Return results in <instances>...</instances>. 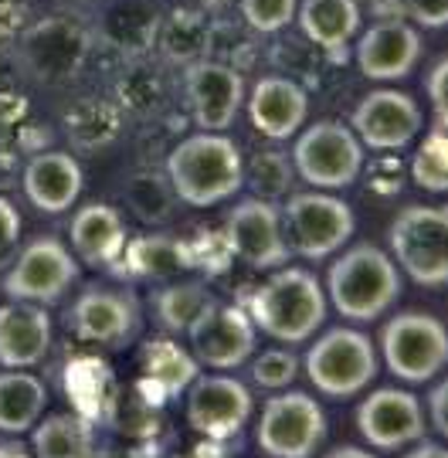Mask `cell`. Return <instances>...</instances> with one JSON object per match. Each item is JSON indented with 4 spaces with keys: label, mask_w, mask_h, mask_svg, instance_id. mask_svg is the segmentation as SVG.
Here are the masks:
<instances>
[{
    "label": "cell",
    "mask_w": 448,
    "mask_h": 458,
    "mask_svg": "<svg viewBox=\"0 0 448 458\" xmlns=\"http://www.w3.org/2000/svg\"><path fill=\"white\" fill-rule=\"evenodd\" d=\"M401 295V268L374 242L347 248L326 276V299L340 316L353 323L381 319Z\"/></svg>",
    "instance_id": "cell-3"
},
{
    "label": "cell",
    "mask_w": 448,
    "mask_h": 458,
    "mask_svg": "<svg viewBox=\"0 0 448 458\" xmlns=\"http://www.w3.org/2000/svg\"><path fill=\"white\" fill-rule=\"evenodd\" d=\"M296 21L302 34L326 51L343 48L360 31V7L357 0H302L296 7Z\"/></svg>",
    "instance_id": "cell-26"
},
{
    "label": "cell",
    "mask_w": 448,
    "mask_h": 458,
    "mask_svg": "<svg viewBox=\"0 0 448 458\" xmlns=\"http://www.w3.org/2000/svg\"><path fill=\"white\" fill-rule=\"evenodd\" d=\"M51 316L38 302H7L0 306V367L28 370L48 357Z\"/></svg>",
    "instance_id": "cell-21"
},
{
    "label": "cell",
    "mask_w": 448,
    "mask_h": 458,
    "mask_svg": "<svg viewBox=\"0 0 448 458\" xmlns=\"http://www.w3.org/2000/svg\"><path fill=\"white\" fill-rule=\"evenodd\" d=\"M411 458H418V455H435V458H445V448L442 445H411V452H408Z\"/></svg>",
    "instance_id": "cell-43"
},
{
    "label": "cell",
    "mask_w": 448,
    "mask_h": 458,
    "mask_svg": "<svg viewBox=\"0 0 448 458\" xmlns=\"http://www.w3.org/2000/svg\"><path fill=\"white\" fill-rule=\"evenodd\" d=\"M445 404H448V384H445V380H438V384L432 387V394H428V414H432V425H435V431H438L442 438L448 435Z\"/></svg>",
    "instance_id": "cell-42"
},
{
    "label": "cell",
    "mask_w": 448,
    "mask_h": 458,
    "mask_svg": "<svg viewBox=\"0 0 448 458\" xmlns=\"http://www.w3.org/2000/svg\"><path fill=\"white\" fill-rule=\"evenodd\" d=\"M17 245H21V214L7 197H0V272L11 265Z\"/></svg>",
    "instance_id": "cell-38"
},
{
    "label": "cell",
    "mask_w": 448,
    "mask_h": 458,
    "mask_svg": "<svg viewBox=\"0 0 448 458\" xmlns=\"http://www.w3.org/2000/svg\"><path fill=\"white\" fill-rule=\"evenodd\" d=\"M357 435L370 452H398L404 445L425 438V411L411 391L404 387H377L357 404L353 414Z\"/></svg>",
    "instance_id": "cell-14"
},
{
    "label": "cell",
    "mask_w": 448,
    "mask_h": 458,
    "mask_svg": "<svg viewBox=\"0 0 448 458\" xmlns=\"http://www.w3.org/2000/svg\"><path fill=\"white\" fill-rule=\"evenodd\" d=\"M31 452L41 458L96 455V425L82 414H51L31 431Z\"/></svg>",
    "instance_id": "cell-28"
},
{
    "label": "cell",
    "mask_w": 448,
    "mask_h": 458,
    "mask_svg": "<svg viewBox=\"0 0 448 458\" xmlns=\"http://www.w3.org/2000/svg\"><path fill=\"white\" fill-rule=\"evenodd\" d=\"M241 17L251 31L258 34H275L285 31L296 21L299 0H238Z\"/></svg>",
    "instance_id": "cell-35"
},
{
    "label": "cell",
    "mask_w": 448,
    "mask_h": 458,
    "mask_svg": "<svg viewBox=\"0 0 448 458\" xmlns=\"http://www.w3.org/2000/svg\"><path fill=\"white\" fill-rule=\"evenodd\" d=\"M48 404L45 384L28 370H4L0 374V435H24L38 425Z\"/></svg>",
    "instance_id": "cell-27"
},
{
    "label": "cell",
    "mask_w": 448,
    "mask_h": 458,
    "mask_svg": "<svg viewBox=\"0 0 448 458\" xmlns=\"http://www.w3.org/2000/svg\"><path fill=\"white\" fill-rule=\"evenodd\" d=\"M224 245L238 262L258 272L285 265L289 245L283 231V211L268 197H245L224 217Z\"/></svg>",
    "instance_id": "cell-12"
},
{
    "label": "cell",
    "mask_w": 448,
    "mask_h": 458,
    "mask_svg": "<svg viewBox=\"0 0 448 458\" xmlns=\"http://www.w3.org/2000/svg\"><path fill=\"white\" fill-rule=\"evenodd\" d=\"M170 197H173L170 183L156 174H136L133 181L126 183V200L136 217H143L147 225H160L170 214Z\"/></svg>",
    "instance_id": "cell-34"
},
{
    "label": "cell",
    "mask_w": 448,
    "mask_h": 458,
    "mask_svg": "<svg viewBox=\"0 0 448 458\" xmlns=\"http://www.w3.org/2000/svg\"><path fill=\"white\" fill-rule=\"evenodd\" d=\"M445 82H448V58L438 55V62H435L432 72H428V98H432V106H435V126H442V130H445V123H448Z\"/></svg>",
    "instance_id": "cell-39"
},
{
    "label": "cell",
    "mask_w": 448,
    "mask_h": 458,
    "mask_svg": "<svg viewBox=\"0 0 448 458\" xmlns=\"http://www.w3.org/2000/svg\"><path fill=\"white\" fill-rule=\"evenodd\" d=\"M75 278H79V262L72 259V251L58 238L45 234L14 251L0 278V293L14 302L51 306L72 289Z\"/></svg>",
    "instance_id": "cell-9"
},
{
    "label": "cell",
    "mask_w": 448,
    "mask_h": 458,
    "mask_svg": "<svg viewBox=\"0 0 448 458\" xmlns=\"http://www.w3.org/2000/svg\"><path fill=\"white\" fill-rule=\"evenodd\" d=\"M21 187H24V197L31 200L38 211L62 214L79 200L85 187V174L72 153L48 149V153H38V157L28 160Z\"/></svg>",
    "instance_id": "cell-22"
},
{
    "label": "cell",
    "mask_w": 448,
    "mask_h": 458,
    "mask_svg": "<svg viewBox=\"0 0 448 458\" xmlns=\"http://www.w3.org/2000/svg\"><path fill=\"white\" fill-rule=\"evenodd\" d=\"M0 455L24 458V455H31V445H21V442H0Z\"/></svg>",
    "instance_id": "cell-44"
},
{
    "label": "cell",
    "mask_w": 448,
    "mask_h": 458,
    "mask_svg": "<svg viewBox=\"0 0 448 458\" xmlns=\"http://www.w3.org/2000/svg\"><path fill=\"white\" fill-rule=\"evenodd\" d=\"M330 455H367V448H360V445H340V448H330Z\"/></svg>",
    "instance_id": "cell-45"
},
{
    "label": "cell",
    "mask_w": 448,
    "mask_h": 458,
    "mask_svg": "<svg viewBox=\"0 0 448 458\" xmlns=\"http://www.w3.org/2000/svg\"><path fill=\"white\" fill-rule=\"evenodd\" d=\"M68 132L75 136V143L82 147H102V143H113V136L119 132V115L116 106L106 102V98H89L79 102L72 113H68Z\"/></svg>",
    "instance_id": "cell-32"
},
{
    "label": "cell",
    "mask_w": 448,
    "mask_h": 458,
    "mask_svg": "<svg viewBox=\"0 0 448 458\" xmlns=\"http://www.w3.org/2000/svg\"><path fill=\"white\" fill-rule=\"evenodd\" d=\"M160 45L173 62H194L207 48V28L198 14L177 11L160 24Z\"/></svg>",
    "instance_id": "cell-33"
},
{
    "label": "cell",
    "mask_w": 448,
    "mask_h": 458,
    "mask_svg": "<svg viewBox=\"0 0 448 458\" xmlns=\"http://www.w3.org/2000/svg\"><path fill=\"white\" fill-rule=\"evenodd\" d=\"M89 51V34L72 17H45L24 34V58L41 79H68L75 75Z\"/></svg>",
    "instance_id": "cell-18"
},
{
    "label": "cell",
    "mask_w": 448,
    "mask_h": 458,
    "mask_svg": "<svg viewBox=\"0 0 448 458\" xmlns=\"http://www.w3.org/2000/svg\"><path fill=\"white\" fill-rule=\"evenodd\" d=\"M326 411L306 391H285L268 397L258 418V448L272 458H306L326 442Z\"/></svg>",
    "instance_id": "cell-10"
},
{
    "label": "cell",
    "mask_w": 448,
    "mask_h": 458,
    "mask_svg": "<svg viewBox=\"0 0 448 458\" xmlns=\"http://www.w3.org/2000/svg\"><path fill=\"white\" fill-rule=\"evenodd\" d=\"M408 177L428 194H445L448 191V132L442 126H432V132L415 147V157L408 164Z\"/></svg>",
    "instance_id": "cell-31"
},
{
    "label": "cell",
    "mask_w": 448,
    "mask_h": 458,
    "mask_svg": "<svg viewBox=\"0 0 448 458\" xmlns=\"http://www.w3.org/2000/svg\"><path fill=\"white\" fill-rule=\"evenodd\" d=\"M65 384L68 397L75 401L79 414L89 418L92 425L113 418V408H116V377H113V367L102 357H75L65 367Z\"/></svg>",
    "instance_id": "cell-25"
},
{
    "label": "cell",
    "mask_w": 448,
    "mask_h": 458,
    "mask_svg": "<svg viewBox=\"0 0 448 458\" xmlns=\"http://www.w3.org/2000/svg\"><path fill=\"white\" fill-rule=\"evenodd\" d=\"M123 259L130 265V272L143 278H164L181 272L187 259H183V248L173 242V238H164V234H149V238H136L123 248Z\"/></svg>",
    "instance_id": "cell-29"
},
{
    "label": "cell",
    "mask_w": 448,
    "mask_h": 458,
    "mask_svg": "<svg viewBox=\"0 0 448 458\" xmlns=\"http://www.w3.org/2000/svg\"><path fill=\"white\" fill-rule=\"evenodd\" d=\"M289 164L316 191H343L364 174V143L343 123H313L296 136Z\"/></svg>",
    "instance_id": "cell-6"
},
{
    "label": "cell",
    "mask_w": 448,
    "mask_h": 458,
    "mask_svg": "<svg viewBox=\"0 0 448 458\" xmlns=\"http://www.w3.org/2000/svg\"><path fill=\"white\" fill-rule=\"evenodd\" d=\"M72 248L85 265H116L126 248V221L113 204H85L72 217Z\"/></svg>",
    "instance_id": "cell-23"
},
{
    "label": "cell",
    "mask_w": 448,
    "mask_h": 458,
    "mask_svg": "<svg viewBox=\"0 0 448 458\" xmlns=\"http://www.w3.org/2000/svg\"><path fill=\"white\" fill-rule=\"evenodd\" d=\"M421 58V38L408 21H377L357 41V65L370 82H401Z\"/></svg>",
    "instance_id": "cell-17"
},
{
    "label": "cell",
    "mask_w": 448,
    "mask_h": 458,
    "mask_svg": "<svg viewBox=\"0 0 448 458\" xmlns=\"http://www.w3.org/2000/svg\"><path fill=\"white\" fill-rule=\"evenodd\" d=\"M381 360L370 336L350 327H330L306 353V377L326 397H353L377 377Z\"/></svg>",
    "instance_id": "cell-5"
},
{
    "label": "cell",
    "mask_w": 448,
    "mask_h": 458,
    "mask_svg": "<svg viewBox=\"0 0 448 458\" xmlns=\"http://www.w3.org/2000/svg\"><path fill=\"white\" fill-rule=\"evenodd\" d=\"M404 7L421 28L442 31L448 24V0H404Z\"/></svg>",
    "instance_id": "cell-40"
},
{
    "label": "cell",
    "mask_w": 448,
    "mask_h": 458,
    "mask_svg": "<svg viewBox=\"0 0 448 458\" xmlns=\"http://www.w3.org/2000/svg\"><path fill=\"white\" fill-rule=\"evenodd\" d=\"M251 187L258 191V194H283L289 191V183H292V166L285 160L283 153H275V149H268V153H258L255 160H251Z\"/></svg>",
    "instance_id": "cell-37"
},
{
    "label": "cell",
    "mask_w": 448,
    "mask_h": 458,
    "mask_svg": "<svg viewBox=\"0 0 448 458\" xmlns=\"http://www.w3.org/2000/svg\"><path fill=\"white\" fill-rule=\"evenodd\" d=\"M183 333L190 340V357L207 370H234L255 353V323L238 302L211 299Z\"/></svg>",
    "instance_id": "cell-11"
},
{
    "label": "cell",
    "mask_w": 448,
    "mask_h": 458,
    "mask_svg": "<svg viewBox=\"0 0 448 458\" xmlns=\"http://www.w3.org/2000/svg\"><path fill=\"white\" fill-rule=\"evenodd\" d=\"M139 374H143V384L153 387L160 397H181L190 387V380L200 374V363L190 357V350L173 344L170 336H156L143 344Z\"/></svg>",
    "instance_id": "cell-24"
},
{
    "label": "cell",
    "mask_w": 448,
    "mask_h": 458,
    "mask_svg": "<svg viewBox=\"0 0 448 458\" xmlns=\"http://www.w3.org/2000/svg\"><path fill=\"white\" fill-rule=\"evenodd\" d=\"M309 115V96L296 79L266 75L251 85L249 119L266 140H292Z\"/></svg>",
    "instance_id": "cell-20"
},
{
    "label": "cell",
    "mask_w": 448,
    "mask_h": 458,
    "mask_svg": "<svg viewBox=\"0 0 448 458\" xmlns=\"http://www.w3.org/2000/svg\"><path fill=\"white\" fill-rule=\"evenodd\" d=\"M350 130L364 149H404L421 132V109L415 96L401 89H374L350 113Z\"/></svg>",
    "instance_id": "cell-15"
},
{
    "label": "cell",
    "mask_w": 448,
    "mask_h": 458,
    "mask_svg": "<svg viewBox=\"0 0 448 458\" xmlns=\"http://www.w3.org/2000/svg\"><path fill=\"white\" fill-rule=\"evenodd\" d=\"M391 255L404 276L425 289H442L448 282V211L411 204L401 208L387 231Z\"/></svg>",
    "instance_id": "cell-4"
},
{
    "label": "cell",
    "mask_w": 448,
    "mask_h": 458,
    "mask_svg": "<svg viewBox=\"0 0 448 458\" xmlns=\"http://www.w3.org/2000/svg\"><path fill=\"white\" fill-rule=\"evenodd\" d=\"M326 289L309 268H272V276L249 293L245 312L251 316L255 329L279 344H306L316 329L326 323Z\"/></svg>",
    "instance_id": "cell-2"
},
{
    "label": "cell",
    "mask_w": 448,
    "mask_h": 458,
    "mask_svg": "<svg viewBox=\"0 0 448 458\" xmlns=\"http://www.w3.org/2000/svg\"><path fill=\"white\" fill-rule=\"evenodd\" d=\"M387 370L404 384H432L448 363L445 323L428 312H401L381 329Z\"/></svg>",
    "instance_id": "cell-7"
},
{
    "label": "cell",
    "mask_w": 448,
    "mask_h": 458,
    "mask_svg": "<svg viewBox=\"0 0 448 458\" xmlns=\"http://www.w3.org/2000/svg\"><path fill=\"white\" fill-rule=\"evenodd\" d=\"M190 115L200 130L224 132L245 102V82L224 62H190L183 72Z\"/></svg>",
    "instance_id": "cell-16"
},
{
    "label": "cell",
    "mask_w": 448,
    "mask_h": 458,
    "mask_svg": "<svg viewBox=\"0 0 448 458\" xmlns=\"http://www.w3.org/2000/svg\"><path fill=\"white\" fill-rule=\"evenodd\" d=\"M299 370H302V363L292 350H266L251 363V380L266 391H283L296 380Z\"/></svg>",
    "instance_id": "cell-36"
},
{
    "label": "cell",
    "mask_w": 448,
    "mask_h": 458,
    "mask_svg": "<svg viewBox=\"0 0 448 458\" xmlns=\"http://www.w3.org/2000/svg\"><path fill=\"white\" fill-rule=\"evenodd\" d=\"M166 183L187 208H215L245 187L241 149L224 132H194L170 149Z\"/></svg>",
    "instance_id": "cell-1"
},
{
    "label": "cell",
    "mask_w": 448,
    "mask_h": 458,
    "mask_svg": "<svg viewBox=\"0 0 448 458\" xmlns=\"http://www.w3.org/2000/svg\"><path fill=\"white\" fill-rule=\"evenodd\" d=\"M139 302L130 293L116 289H92L79 295L75 310H72V327L75 333L99 346H123L130 344L139 329Z\"/></svg>",
    "instance_id": "cell-19"
},
{
    "label": "cell",
    "mask_w": 448,
    "mask_h": 458,
    "mask_svg": "<svg viewBox=\"0 0 448 458\" xmlns=\"http://www.w3.org/2000/svg\"><path fill=\"white\" fill-rule=\"evenodd\" d=\"M28 21V0H0V41L24 31Z\"/></svg>",
    "instance_id": "cell-41"
},
{
    "label": "cell",
    "mask_w": 448,
    "mask_h": 458,
    "mask_svg": "<svg viewBox=\"0 0 448 458\" xmlns=\"http://www.w3.org/2000/svg\"><path fill=\"white\" fill-rule=\"evenodd\" d=\"M183 394H187V425L221 445L249 425L251 411H255L249 387L234 377H224L221 370L207 377L198 374Z\"/></svg>",
    "instance_id": "cell-13"
},
{
    "label": "cell",
    "mask_w": 448,
    "mask_h": 458,
    "mask_svg": "<svg viewBox=\"0 0 448 458\" xmlns=\"http://www.w3.org/2000/svg\"><path fill=\"white\" fill-rule=\"evenodd\" d=\"M353 228H357L353 208L340 197L306 191V194H292L285 200V245L309 262L330 259L333 251H340L353 238Z\"/></svg>",
    "instance_id": "cell-8"
},
{
    "label": "cell",
    "mask_w": 448,
    "mask_h": 458,
    "mask_svg": "<svg viewBox=\"0 0 448 458\" xmlns=\"http://www.w3.org/2000/svg\"><path fill=\"white\" fill-rule=\"evenodd\" d=\"M211 299L215 295L207 293L204 282H173L164 293H156V319L166 333H183Z\"/></svg>",
    "instance_id": "cell-30"
}]
</instances>
